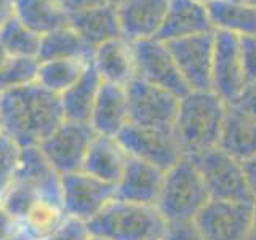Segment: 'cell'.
Instances as JSON below:
<instances>
[{
	"instance_id": "obj_8",
	"label": "cell",
	"mask_w": 256,
	"mask_h": 240,
	"mask_svg": "<svg viewBox=\"0 0 256 240\" xmlns=\"http://www.w3.org/2000/svg\"><path fill=\"white\" fill-rule=\"evenodd\" d=\"M96 133L90 124L64 120L48 138L37 146L61 176L80 172Z\"/></svg>"
},
{
	"instance_id": "obj_31",
	"label": "cell",
	"mask_w": 256,
	"mask_h": 240,
	"mask_svg": "<svg viewBox=\"0 0 256 240\" xmlns=\"http://www.w3.org/2000/svg\"><path fill=\"white\" fill-rule=\"evenodd\" d=\"M22 148L10 134L0 133V200L10 189L20 170Z\"/></svg>"
},
{
	"instance_id": "obj_2",
	"label": "cell",
	"mask_w": 256,
	"mask_h": 240,
	"mask_svg": "<svg viewBox=\"0 0 256 240\" xmlns=\"http://www.w3.org/2000/svg\"><path fill=\"white\" fill-rule=\"evenodd\" d=\"M228 104L213 92H189L180 100L173 130L184 157L220 148Z\"/></svg>"
},
{
	"instance_id": "obj_41",
	"label": "cell",
	"mask_w": 256,
	"mask_h": 240,
	"mask_svg": "<svg viewBox=\"0 0 256 240\" xmlns=\"http://www.w3.org/2000/svg\"><path fill=\"white\" fill-rule=\"evenodd\" d=\"M10 56H12V54L6 52V48L4 46V44L0 42V68L4 66V64H5V61H6L8 58H10Z\"/></svg>"
},
{
	"instance_id": "obj_6",
	"label": "cell",
	"mask_w": 256,
	"mask_h": 240,
	"mask_svg": "<svg viewBox=\"0 0 256 240\" xmlns=\"http://www.w3.org/2000/svg\"><path fill=\"white\" fill-rule=\"evenodd\" d=\"M117 140L125 148L128 156L149 162L164 172H168L184 158L173 128L128 124L118 133Z\"/></svg>"
},
{
	"instance_id": "obj_39",
	"label": "cell",
	"mask_w": 256,
	"mask_h": 240,
	"mask_svg": "<svg viewBox=\"0 0 256 240\" xmlns=\"http://www.w3.org/2000/svg\"><path fill=\"white\" fill-rule=\"evenodd\" d=\"M244 170H245V174H246L248 188H250L253 198L256 200V157H253L250 160H245Z\"/></svg>"
},
{
	"instance_id": "obj_9",
	"label": "cell",
	"mask_w": 256,
	"mask_h": 240,
	"mask_svg": "<svg viewBox=\"0 0 256 240\" xmlns=\"http://www.w3.org/2000/svg\"><path fill=\"white\" fill-rule=\"evenodd\" d=\"M253 202L210 200L194 224L204 240H250Z\"/></svg>"
},
{
	"instance_id": "obj_20",
	"label": "cell",
	"mask_w": 256,
	"mask_h": 240,
	"mask_svg": "<svg viewBox=\"0 0 256 240\" xmlns=\"http://www.w3.org/2000/svg\"><path fill=\"white\" fill-rule=\"evenodd\" d=\"M128 158L130 156L117 138L96 134L86 152L82 170L104 182L117 186L125 172Z\"/></svg>"
},
{
	"instance_id": "obj_25",
	"label": "cell",
	"mask_w": 256,
	"mask_h": 240,
	"mask_svg": "<svg viewBox=\"0 0 256 240\" xmlns=\"http://www.w3.org/2000/svg\"><path fill=\"white\" fill-rule=\"evenodd\" d=\"M93 48L72 29L69 24L50 34L42 36L38 48V61L50 60H85L92 61Z\"/></svg>"
},
{
	"instance_id": "obj_38",
	"label": "cell",
	"mask_w": 256,
	"mask_h": 240,
	"mask_svg": "<svg viewBox=\"0 0 256 240\" xmlns=\"http://www.w3.org/2000/svg\"><path fill=\"white\" fill-rule=\"evenodd\" d=\"M16 0H0V29L16 16Z\"/></svg>"
},
{
	"instance_id": "obj_21",
	"label": "cell",
	"mask_w": 256,
	"mask_h": 240,
	"mask_svg": "<svg viewBox=\"0 0 256 240\" xmlns=\"http://www.w3.org/2000/svg\"><path fill=\"white\" fill-rule=\"evenodd\" d=\"M69 26L90 45L93 50L110 38L124 37L116 4L90 8L69 16Z\"/></svg>"
},
{
	"instance_id": "obj_32",
	"label": "cell",
	"mask_w": 256,
	"mask_h": 240,
	"mask_svg": "<svg viewBox=\"0 0 256 240\" xmlns=\"http://www.w3.org/2000/svg\"><path fill=\"white\" fill-rule=\"evenodd\" d=\"M92 237L93 234L88 222L66 216V220L44 240H92Z\"/></svg>"
},
{
	"instance_id": "obj_44",
	"label": "cell",
	"mask_w": 256,
	"mask_h": 240,
	"mask_svg": "<svg viewBox=\"0 0 256 240\" xmlns=\"http://www.w3.org/2000/svg\"><path fill=\"white\" fill-rule=\"evenodd\" d=\"M197 2H202V4L208 5V4H212V2H214V0H197Z\"/></svg>"
},
{
	"instance_id": "obj_12",
	"label": "cell",
	"mask_w": 256,
	"mask_h": 240,
	"mask_svg": "<svg viewBox=\"0 0 256 240\" xmlns=\"http://www.w3.org/2000/svg\"><path fill=\"white\" fill-rule=\"evenodd\" d=\"M114 198V184L104 182L84 170L62 176V208L72 218L92 221Z\"/></svg>"
},
{
	"instance_id": "obj_35",
	"label": "cell",
	"mask_w": 256,
	"mask_h": 240,
	"mask_svg": "<svg viewBox=\"0 0 256 240\" xmlns=\"http://www.w3.org/2000/svg\"><path fill=\"white\" fill-rule=\"evenodd\" d=\"M229 106L236 108L240 112H244V114L256 118V82L246 84L242 93L237 96V100L232 101Z\"/></svg>"
},
{
	"instance_id": "obj_26",
	"label": "cell",
	"mask_w": 256,
	"mask_h": 240,
	"mask_svg": "<svg viewBox=\"0 0 256 240\" xmlns=\"http://www.w3.org/2000/svg\"><path fill=\"white\" fill-rule=\"evenodd\" d=\"M216 29L230 30L237 36H256V6L214 0L208 4Z\"/></svg>"
},
{
	"instance_id": "obj_15",
	"label": "cell",
	"mask_w": 256,
	"mask_h": 240,
	"mask_svg": "<svg viewBox=\"0 0 256 240\" xmlns=\"http://www.w3.org/2000/svg\"><path fill=\"white\" fill-rule=\"evenodd\" d=\"M214 30L216 28L208 5L197 0H170L157 38L162 42H172Z\"/></svg>"
},
{
	"instance_id": "obj_36",
	"label": "cell",
	"mask_w": 256,
	"mask_h": 240,
	"mask_svg": "<svg viewBox=\"0 0 256 240\" xmlns=\"http://www.w3.org/2000/svg\"><path fill=\"white\" fill-rule=\"evenodd\" d=\"M21 232V222L0 202V240H6Z\"/></svg>"
},
{
	"instance_id": "obj_37",
	"label": "cell",
	"mask_w": 256,
	"mask_h": 240,
	"mask_svg": "<svg viewBox=\"0 0 256 240\" xmlns=\"http://www.w3.org/2000/svg\"><path fill=\"white\" fill-rule=\"evenodd\" d=\"M58 4L64 8V12L70 16L80 12L90 10V8L114 4V0H58Z\"/></svg>"
},
{
	"instance_id": "obj_47",
	"label": "cell",
	"mask_w": 256,
	"mask_h": 240,
	"mask_svg": "<svg viewBox=\"0 0 256 240\" xmlns=\"http://www.w3.org/2000/svg\"><path fill=\"white\" fill-rule=\"evenodd\" d=\"M117 2H120V0H114V4H117Z\"/></svg>"
},
{
	"instance_id": "obj_7",
	"label": "cell",
	"mask_w": 256,
	"mask_h": 240,
	"mask_svg": "<svg viewBox=\"0 0 256 240\" xmlns=\"http://www.w3.org/2000/svg\"><path fill=\"white\" fill-rule=\"evenodd\" d=\"M125 88L128 96L130 124L173 128L180 109V96L140 77H133Z\"/></svg>"
},
{
	"instance_id": "obj_5",
	"label": "cell",
	"mask_w": 256,
	"mask_h": 240,
	"mask_svg": "<svg viewBox=\"0 0 256 240\" xmlns=\"http://www.w3.org/2000/svg\"><path fill=\"white\" fill-rule=\"evenodd\" d=\"M196 164L212 200L222 202H254L248 188L244 162L228 154L221 148H214L196 157H189Z\"/></svg>"
},
{
	"instance_id": "obj_3",
	"label": "cell",
	"mask_w": 256,
	"mask_h": 240,
	"mask_svg": "<svg viewBox=\"0 0 256 240\" xmlns=\"http://www.w3.org/2000/svg\"><path fill=\"white\" fill-rule=\"evenodd\" d=\"M93 236L108 240H164L166 221L156 205L114 198L88 221Z\"/></svg>"
},
{
	"instance_id": "obj_27",
	"label": "cell",
	"mask_w": 256,
	"mask_h": 240,
	"mask_svg": "<svg viewBox=\"0 0 256 240\" xmlns=\"http://www.w3.org/2000/svg\"><path fill=\"white\" fill-rule=\"evenodd\" d=\"M88 62L90 61L85 60L38 61L37 84L56 94H62L80 78Z\"/></svg>"
},
{
	"instance_id": "obj_17",
	"label": "cell",
	"mask_w": 256,
	"mask_h": 240,
	"mask_svg": "<svg viewBox=\"0 0 256 240\" xmlns=\"http://www.w3.org/2000/svg\"><path fill=\"white\" fill-rule=\"evenodd\" d=\"M164 170L141 158H128L125 172L116 186V197L144 205H156L165 180Z\"/></svg>"
},
{
	"instance_id": "obj_22",
	"label": "cell",
	"mask_w": 256,
	"mask_h": 240,
	"mask_svg": "<svg viewBox=\"0 0 256 240\" xmlns=\"http://www.w3.org/2000/svg\"><path fill=\"white\" fill-rule=\"evenodd\" d=\"M220 148L240 162L256 157V118L228 104Z\"/></svg>"
},
{
	"instance_id": "obj_43",
	"label": "cell",
	"mask_w": 256,
	"mask_h": 240,
	"mask_svg": "<svg viewBox=\"0 0 256 240\" xmlns=\"http://www.w3.org/2000/svg\"><path fill=\"white\" fill-rule=\"evenodd\" d=\"M232 2H237V4H244V5H253V6H256V0H232Z\"/></svg>"
},
{
	"instance_id": "obj_46",
	"label": "cell",
	"mask_w": 256,
	"mask_h": 240,
	"mask_svg": "<svg viewBox=\"0 0 256 240\" xmlns=\"http://www.w3.org/2000/svg\"><path fill=\"white\" fill-rule=\"evenodd\" d=\"M92 240H108V238H104V237H98V236H93Z\"/></svg>"
},
{
	"instance_id": "obj_11",
	"label": "cell",
	"mask_w": 256,
	"mask_h": 240,
	"mask_svg": "<svg viewBox=\"0 0 256 240\" xmlns=\"http://www.w3.org/2000/svg\"><path fill=\"white\" fill-rule=\"evenodd\" d=\"M246 85V77L240 54L238 36L230 30L216 29L212 64V92L230 104Z\"/></svg>"
},
{
	"instance_id": "obj_45",
	"label": "cell",
	"mask_w": 256,
	"mask_h": 240,
	"mask_svg": "<svg viewBox=\"0 0 256 240\" xmlns=\"http://www.w3.org/2000/svg\"><path fill=\"white\" fill-rule=\"evenodd\" d=\"M4 132V122H2V114H0V133Z\"/></svg>"
},
{
	"instance_id": "obj_34",
	"label": "cell",
	"mask_w": 256,
	"mask_h": 240,
	"mask_svg": "<svg viewBox=\"0 0 256 240\" xmlns=\"http://www.w3.org/2000/svg\"><path fill=\"white\" fill-rule=\"evenodd\" d=\"M164 240H204L197 230L194 221L186 222H166Z\"/></svg>"
},
{
	"instance_id": "obj_23",
	"label": "cell",
	"mask_w": 256,
	"mask_h": 240,
	"mask_svg": "<svg viewBox=\"0 0 256 240\" xmlns=\"http://www.w3.org/2000/svg\"><path fill=\"white\" fill-rule=\"evenodd\" d=\"M102 82L104 80L101 78L100 72L90 61L77 82L62 94H60L66 120L90 124L92 110Z\"/></svg>"
},
{
	"instance_id": "obj_29",
	"label": "cell",
	"mask_w": 256,
	"mask_h": 240,
	"mask_svg": "<svg viewBox=\"0 0 256 240\" xmlns=\"http://www.w3.org/2000/svg\"><path fill=\"white\" fill-rule=\"evenodd\" d=\"M40 40L42 37L30 30L28 26H24L16 16L0 29V42L4 44L6 52L12 56L37 58Z\"/></svg>"
},
{
	"instance_id": "obj_42",
	"label": "cell",
	"mask_w": 256,
	"mask_h": 240,
	"mask_svg": "<svg viewBox=\"0 0 256 240\" xmlns=\"http://www.w3.org/2000/svg\"><path fill=\"white\" fill-rule=\"evenodd\" d=\"M6 240H34V238L29 237L28 234H24V232L21 230L20 234H16V236H13V237H10V238H6Z\"/></svg>"
},
{
	"instance_id": "obj_40",
	"label": "cell",
	"mask_w": 256,
	"mask_h": 240,
	"mask_svg": "<svg viewBox=\"0 0 256 240\" xmlns=\"http://www.w3.org/2000/svg\"><path fill=\"white\" fill-rule=\"evenodd\" d=\"M250 240H256V200L253 202V216H252V232Z\"/></svg>"
},
{
	"instance_id": "obj_18",
	"label": "cell",
	"mask_w": 256,
	"mask_h": 240,
	"mask_svg": "<svg viewBox=\"0 0 256 240\" xmlns=\"http://www.w3.org/2000/svg\"><path fill=\"white\" fill-rule=\"evenodd\" d=\"M128 124L130 112L125 85L102 82L90 117V125L94 133L117 138Z\"/></svg>"
},
{
	"instance_id": "obj_10",
	"label": "cell",
	"mask_w": 256,
	"mask_h": 240,
	"mask_svg": "<svg viewBox=\"0 0 256 240\" xmlns=\"http://www.w3.org/2000/svg\"><path fill=\"white\" fill-rule=\"evenodd\" d=\"M133 50L136 77L162 86L180 98L190 92L165 42L158 38L138 40V42H133Z\"/></svg>"
},
{
	"instance_id": "obj_19",
	"label": "cell",
	"mask_w": 256,
	"mask_h": 240,
	"mask_svg": "<svg viewBox=\"0 0 256 240\" xmlns=\"http://www.w3.org/2000/svg\"><path fill=\"white\" fill-rule=\"evenodd\" d=\"M92 62L104 82L126 85L136 77L133 42L125 37L110 38L96 46Z\"/></svg>"
},
{
	"instance_id": "obj_16",
	"label": "cell",
	"mask_w": 256,
	"mask_h": 240,
	"mask_svg": "<svg viewBox=\"0 0 256 240\" xmlns=\"http://www.w3.org/2000/svg\"><path fill=\"white\" fill-rule=\"evenodd\" d=\"M14 181L32 190L38 198L62 205V176L37 146L22 148L20 170Z\"/></svg>"
},
{
	"instance_id": "obj_24",
	"label": "cell",
	"mask_w": 256,
	"mask_h": 240,
	"mask_svg": "<svg viewBox=\"0 0 256 240\" xmlns=\"http://www.w3.org/2000/svg\"><path fill=\"white\" fill-rule=\"evenodd\" d=\"M16 18L40 37L69 24V14L58 0H16Z\"/></svg>"
},
{
	"instance_id": "obj_1",
	"label": "cell",
	"mask_w": 256,
	"mask_h": 240,
	"mask_svg": "<svg viewBox=\"0 0 256 240\" xmlns=\"http://www.w3.org/2000/svg\"><path fill=\"white\" fill-rule=\"evenodd\" d=\"M0 114L4 132L21 148L40 146L66 120L61 96L37 82L0 94Z\"/></svg>"
},
{
	"instance_id": "obj_30",
	"label": "cell",
	"mask_w": 256,
	"mask_h": 240,
	"mask_svg": "<svg viewBox=\"0 0 256 240\" xmlns=\"http://www.w3.org/2000/svg\"><path fill=\"white\" fill-rule=\"evenodd\" d=\"M38 60L10 56L0 68V94L37 82Z\"/></svg>"
},
{
	"instance_id": "obj_14",
	"label": "cell",
	"mask_w": 256,
	"mask_h": 240,
	"mask_svg": "<svg viewBox=\"0 0 256 240\" xmlns=\"http://www.w3.org/2000/svg\"><path fill=\"white\" fill-rule=\"evenodd\" d=\"M170 0H120L116 4L122 36L130 42L157 38Z\"/></svg>"
},
{
	"instance_id": "obj_33",
	"label": "cell",
	"mask_w": 256,
	"mask_h": 240,
	"mask_svg": "<svg viewBox=\"0 0 256 240\" xmlns=\"http://www.w3.org/2000/svg\"><path fill=\"white\" fill-rule=\"evenodd\" d=\"M246 84L256 82V36H238Z\"/></svg>"
},
{
	"instance_id": "obj_28",
	"label": "cell",
	"mask_w": 256,
	"mask_h": 240,
	"mask_svg": "<svg viewBox=\"0 0 256 240\" xmlns=\"http://www.w3.org/2000/svg\"><path fill=\"white\" fill-rule=\"evenodd\" d=\"M66 212L61 204L52 200H38L20 220L21 230L34 240H44L66 220Z\"/></svg>"
},
{
	"instance_id": "obj_4",
	"label": "cell",
	"mask_w": 256,
	"mask_h": 240,
	"mask_svg": "<svg viewBox=\"0 0 256 240\" xmlns=\"http://www.w3.org/2000/svg\"><path fill=\"white\" fill-rule=\"evenodd\" d=\"M210 200L196 164L184 157L165 173L156 206L166 222H186L194 221Z\"/></svg>"
},
{
	"instance_id": "obj_13",
	"label": "cell",
	"mask_w": 256,
	"mask_h": 240,
	"mask_svg": "<svg viewBox=\"0 0 256 240\" xmlns=\"http://www.w3.org/2000/svg\"><path fill=\"white\" fill-rule=\"evenodd\" d=\"M165 44L170 48L189 90L212 92L214 32L184 37Z\"/></svg>"
}]
</instances>
